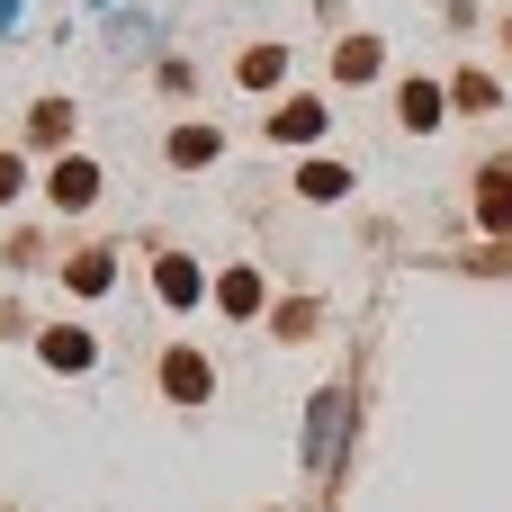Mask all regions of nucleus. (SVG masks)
<instances>
[{
	"instance_id": "3",
	"label": "nucleus",
	"mask_w": 512,
	"mask_h": 512,
	"mask_svg": "<svg viewBox=\"0 0 512 512\" xmlns=\"http://www.w3.org/2000/svg\"><path fill=\"white\" fill-rule=\"evenodd\" d=\"M477 198H486V225L512 234V171H486V189H477Z\"/></svg>"
},
{
	"instance_id": "2",
	"label": "nucleus",
	"mask_w": 512,
	"mask_h": 512,
	"mask_svg": "<svg viewBox=\"0 0 512 512\" xmlns=\"http://www.w3.org/2000/svg\"><path fill=\"white\" fill-rule=\"evenodd\" d=\"M162 387H171V396H207V360H198V351H171Z\"/></svg>"
},
{
	"instance_id": "1",
	"label": "nucleus",
	"mask_w": 512,
	"mask_h": 512,
	"mask_svg": "<svg viewBox=\"0 0 512 512\" xmlns=\"http://www.w3.org/2000/svg\"><path fill=\"white\" fill-rule=\"evenodd\" d=\"M342 414H351V396L333 387V396H315V432H306V459L315 468H333V450H342Z\"/></svg>"
},
{
	"instance_id": "6",
	"label": "nucleus",
	"mask_w": 512,
	"mask_h": 512,
	"mask_svg": "<svg viewBox=\"0 0 512 512\" xmlns=\"http://www.w3.org/2000/svg\"><path fill=\"white\" fill-rule=\"evenodd\" d=\"M333 72H342V81H369V72H378V45H369V36H351V45H342V63H333Z\"/></svg>"
},
{
	"instance_id": "10",
	"label": "nucleus",
	"mask_w": 512,
	"mask_h": 512,
	"mask_svg": "<svg viewBox=\"0 0 512 512\" xmlns=\"http://www.w3.org/2000/svg\"><path fill=\"white\" fill-rule=\"evenodd\" d=\"M9 189H18V162H0V198H9Z\"/></svg>"
},
{
	"instance_id": "8",
	"label": "nucleus",
	"mask_w": 512,
	"mask_h": 512,
	"mask_svg": "<svg viewBox=\"0 0 512 512\" xmlns=\"http://www.w3.org/2000/svg\"><path fill=\"white\" fill-rule=\"evenodd\" d=\"M405 117H414V126H432V117H441V90H423V81H414V90H405Z\"/></svg>"
},
{
	"instance_id": "5",
	"label": "nucleus",
	"mask_w": 512,
	"mask_h": 512,
	"mask_svg": "<svg viewBox=\"0 0 512 512\" xmlns=\"http://www.w3.org/2000/svg\"><path fill=\"white\" fill-rule=\"evenodd\" d=\"M45 360L54 369H90V333H45Z\"/></svg>"
},
{
	"instance_id": "4",
	"label": "nucleus",
	"mask_w": 512,
	"mask_h": 512,
	"mask_svg": "<svg viewBox=\"0 0 512 512\" xmlns=\"http://www.w3.org/2000/svg\"><path fill=\"white\" fill-rule=\"evenodd\" d=\"M90 189H99V171H90V162H54V198H63V207H81Z\"/></svg>"
},
{
	"instance_id": "7",
	"label": "nucleus",
	"mask_w": 512,
	"mask_h": 512,
	"mask_svg": "<svg viewBox=\"0 0 512 512\" xmlns=\"http://www.w3.org/2000/svg\"><path fill=\"white\" fill-rule=\"evenodd\" d=\"M162 297H180V306H189V297H198V270H189V261H162Z\"/></svg>"
},
{
	"instance_id": "9",
	"label": "nucleus",
	"mask_w": 512,
	"mask_h": 512,
	"mask_svg": "<svg viewBox=\"0 0 512 512\" xmlns=\"http://www.w3.org/2000/svg\"><path fill=\"white\" fill-rule=\"evenodd\" d=\"M342 189H351V180H342L333 162H315V171H306V198H342Z\"/></svg>"
}]
</instances>
